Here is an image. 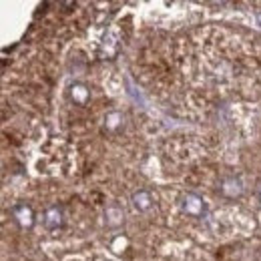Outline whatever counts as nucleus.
Returning a JSON list of instances; mask_svg holds the SVG:
<instances>
[{"label":"nucleus","instance_id":"obj_6","mask_svg":"<svg viewBox=\"0 0 261 261\" xmlns=\"http://www.w3.org/2000/svg\"><path fill=\"white\" fill-rule=\"evenodd\" d=\"M107 225L109 227H119L123 221H125V213H123V209L121 207H117V205H111L109 209H107Z\"/></svg>","mask_w":261,"mask_h":261},{"label":"nucleus","instance_id":"obj_4","mask_svg":"<svg viewBox=\"0 0 261 261\" xmlns=\"http://www.w3.org/2000/svg\"><path fill=\"white\" fill-rule=\"evenodd\" d=\"M219 193H221L223 197H229V199L239 197L241 193H243V183H241V179L235 177V175L225 177V179L221 181V185H219Z\"/></svg>","mask_w":261,"mask_h":261},{"label":"nucleus","instance_id":"obj_2","mask_svg":"<svg viewBox=\"0 0 261 261\" xmlns=\"http://www.w3.org/2000/svg\"><path fill=\"white\" fill-rule=\"evenodd\" d=\"M12 217L22 229H31L34 225V209L27 203H18L12 207Z\"/></svg>","mask_w":261,"mask_h":261},{"label":"nucleus","instance_id":"obj_9","mask_svg":"<svg viewBox=\"0 0 261 261\" xmlns=\"http://www.w3.org/2000/svg\"><path fill=\"white\" fill-rule=\"evenodd\" d=\"M257 197H259V201H261V181H259V185H257Z\"/></svg>","mask_w":261,"mask_h":261},{"label":"nucleus","instance_id":"obj_5","mask_svg":"<svg viewBox=\"0 0 261 261\" xmlns=\"http://www.w3.org/2000/svg\"><path fill=\"white\" fill-rule=\"evenodd\" d=\"M130 203H133V209L139 211V213H147L151 207H153V197L147 189H139L135 191L130 197Z\"/></svg>","mask_w":261,"mask_h":261},{"label":"nucleus","instance_id":"obj_1","mask_svg":"<svg viewBox=\"0 0 261 261\" xmlns=\"http://www.w3.org/2000/svg\"><path fill=\"white\" fill-rule=\"evenodd\" d=\"M179 207L185 215H191V217H203L207 213V203L203 197H199L197 193H185L179 199Z\"/></svg>","mask_w":261,"mask_h":261},{"label":"nucleus","instance_id":"obj_3","mask_svg":"<svg viewBox=\"0 0 261 261\" xmlns=\"http://www.w3.org/2000/svg\"><path fill=\"white\" fill-rule=\"evenodd\" d=\"M63 221H65V213L59 205H53L44 211V217H42V223L48 231H57L59 227H63Z\"/></svg>","mask_w":261,"mask_h":261},{"label":"nucleus","instance_id":"obj_7","mask_svg":"<svg viewBox=\"0 0 261 261\" xmlns=\"http://www.w3.org/2000/svg\"><path fill=\"white\" fill-rule=\"evenodd\" d=\"M91 97V91L83 85V83H74L72 87H70V98L74 100V102H79V105H85L87 100Z\"/></svg>","mask_w":261,"mask_h":261},{"label":"nucleus","instance_id":"obj_8","mask_svg":"<svg viewBox=\"0 0 261 261\" xmlns=\"http://www.w3.org/2000/svg\"><path fill=\"white\" fill-rule=\"evenodd\" d=\"M119 121H121V115H119V113H111V115L105 119V123H107L109 129H115V127L119 125Z\"/></svg>","mask_w":261,"mask_h":261}]
</instances>
